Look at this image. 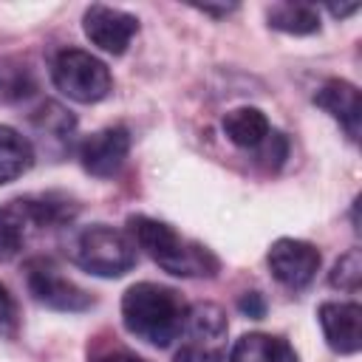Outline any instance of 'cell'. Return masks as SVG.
I'll return each mask as SVG.
<instances>
[{"label": "cell", "instance_id": "cell-1", "mask_svg": "<svg viewBox=\"0 0 362 362\" xmlns=\"http://www.w3.org/2000/svg\"><path fill=\"white\" fill-rule=\"evenodd\" d=\"M130 240L164 272L175 277H215L221 269V260L198 240H189L178 235L170 223L147 218V215H130L127 218Z\"/></svg>", "mask_w": 362, "mask_h": 362}, {"label": "cell", "instance_id": "cell-2", "mask_svg": "<svg viewBox=\"0 0 362 362\" xmlns=\"http://www.w3.org/2000/svg\"><path fill=\"white\" fill-rule=\"evenodd\" d=\"M187 311L189 308L178 291L158 283H136L122 297L124 328L156 348H167L184 331Z\"/></svg>", "mask_w": 362, "mask_h": 362}, {"label": "cell", "instance_id": "cell-3", "mask_svg": "<svg viewBox=\"0 0 362 362\" xmlns=\"http://www.w3.org/2000/svg\"><path fill=\"white\" fill-rule=\"evenodd\" d=\"M74 204L59 195L14 198L0 206V263L14 260L34 232L71 221Z\"/></svg>", "mask_w": 362, "mask_h": 362}, {"label": "cell", "instance_id": "cell-4", "mask_svg": "<svg viewBox=\"0 0 362 362\" xmlns=\"http://www.w3.org/2000/svg\"><path fill=\"white\" fill-rule=\"evenodd\" d=\"M71 257L96 277H122L136 266V243L107 223H93L74 238Z\"/></svg>", "mask_w": 362, "mask_h": 362}, {"label": "cell", "instance_id": "cell-5", "mask_svg": "<svg viewBox=\"0 0 362 362\" xmlns=\"http://www.w3.org/2000/svg\"><path fill=\"white\" fill-rule=\"evenodd\" d=\"M51 79L62 96H68L79 105L102 102L113 90V76H110L107 65L82 48L59 51L51 62Z\"/></svg>", "mask_w": 362, "mask_h": 362}, {"label": "cell", "instance_id": "cell-6", "mask_svg": "<svg viewBox=\"0 0 362 362\" xmlns=\"http://www.w3.org/2000/svg\"><path fill=\"white\" fill-rule=\"evenodd\" d=\"M25 288L40 305L54 311H88L93 305V297L68 280L48 257H31L25 263Z\"/></svg>", "mask_w": 362, "mask_h": 362}, {"label": "cell", "instance_id": "cell-7", "mask_svg": "<svg viewBox=\"0 0 362 362\" xmlns=\"http://www.w3.org/2000/svg\"><path fill=\"white\" fill-rule=\"evenodd\" d=\"M187 342L178 348L173 362H221L223 359V337L226 317L212 303H198L187 311L184 322Z\"/></svg>", "mask_w": 362, "mask_h": 362}, {"label": "cell", "instance_id": "cell-8", "mask_svg": "<svg viewBox=\"0 0 362 362\" xmlns=\"http://www.w3.org/2000/svg\"><path fill=\"white\" fill-rule=\"evenodd\" d=\"M269 269L274 274L277 283H283L286 288L297 291V288H305L317 269H320V249L308 240H297V238H280L272 243L269 249Z\"/></svg>", "mask_w": 362, "mask_h": 362}, {"label": "cell", "instance_id": "cell-9", "mask_svg": "<svg viewBox=\"0 0 362 362\" xmlns=\"http://www.w3.org/2000/svg\"><path fill=\"white\" fill-rule=\"evenodd\" d=\"M82 28L96 48H102L107 54H124L130 40L139 31V20L122 8H110V6L96 3V6L85 8Z\"/></svg>", "mask_w": 362, "mask_h": 362}, {"label": "cell", "instance_id": "cell-10", "mask_svg": "<svg viewBox=\"0 0 362 362\" xmlns=\"http://www.w3.org/2000/svg\"><path fill=\"white\" fill-rule=\"evenodd\" d=\"M130 150V136L124 127H105L93 136H88L79 144V161L85 173L96 178H110L122 170Z\"/></svg>", "mask_w": 362, "mask_h": 362}, {"label": "cell", "instance_id": "cell-11", "mask_svg": "<svg viewBox=\"0 0 362 362\" xmlns=\"http://www.w3.org/2000/svg\"><path fill=\"white\" fill-rule=\"evenodd\" d=\"M320 325L325 342L337 354H356L362 345V308L356 303H322Z\"/></svg>", "mask_w": 362, "mask_h": 362}, {"label": "cell", "instance_id": "cell-12", "mask_svg": "<svg viewBox=\"0 0 362 362\" xmlns=\"http://www.w3.org/2000/svg\"><path fill=\"white\" fill-rule=\"evenodd\" d=\"M314 102L331 113L348 133L351 141L359 139V122H362V99H359V90L356 85L345 82V79H328L317 93H314Z\"/></svg>", "mask_w": 362, "mask_h": 362}, {"label": "cell", "instance_id": "cell-13", "mask_svg": "<svg viewBox=\"0 0 362 362\" xmlns=\"http://www.w3.org/2000/svg\"><path fill=\"white\" fill-rule=\"evenodd\" d=\"M226 362H297L294 348L272 334H243Z\"/></svg>", "mask_w": 362, "mask_h": 362}, {"label": "cell", "instance_id": "cell-14", "mask_svg": "<svg viewBox=\"0 0 362 362\" xmlns=\"http://www.w3.org/2000/svg\"><path fill=\"white\" fill-rule=\"evenodd\" d=\"M223 133L232 144L255 150L269 139V119L257 107H235L223 116Z\"/></svg>", "mask_w": 362, "mask_h": 362}, {"label": "cell", "instance_id": "cell-15", "mask_svg": "<svg viewBox=\"0 0 362 362\" xmlns=\"http://www.w3.org/2000/svg\"><path fill=\"white\" fill-rule=\"evenodd\" d=\"M31 164H34L31 141L20 136L14 127L0 124V184L20 178Z\"/></svg>", "mask_w": 362, "mask_h": 362}, {"label": "cell", "instance_id": "cell-16", "mask_svg": "<svg viewBox=\"0 0 362 362\" xmlns=\"http://www.w3.org/2000/svg\"><path fill=\"white\" fill-rule=\"evenodd\" d=\"M269 25L286 34L320 31V8L308 3H277L269 8Z\"/></svg>", "mask_w": 362, "mask_h": 362}, {"label": "cell", "instance_id": "cell-17", "mask_svg": "<svg viewBox=\"0 0 362 362\" xmlns=\"http://www.w3.org/2000/svg\"><path fill=\"white\" fill-rule=\"evenodd\" d=\"M359 280H362V257H359V249H351L334 263V269L328 274V283L339 291L354 294V291H359Z\"/></svg>", "mask_w": 362, "mask_h": 362}, {"label": "cell", "instance_id": "cell-18", "mask_svg": "<svg viewBox=\"0 0 362 362\" xmlns=\"http://www.w3.org/2000/svg\"><path fill=\"white\" fill-rule=\"evenodd\" d=\"M20 331V311H17V303L14 297L8 294V288L0 283V337H17Z\"/></svg>", "mask_w": 362, "mask_h": 362}, {"label": "cell", "instance_id": "cell-19", "mask_svg": "<svg viewBox=\"0 0 362 362\" xmlns=\"http://www.w3.org/2000/svg\"><path fill=\"white\" fill-rule=\"evenodd\" d=\"M90 362H147V359L136 356V354H133V351H127V348H105V351L93 354V359H90Z\"/></svg>", "mask_w": 362, "mask_h": 362}, {"label": "cell", "instance_id": "cell-20", "mask_svg": "<svg viewBox=\"0 0 362 362\" xmlns=\"http://www.w3.org/2000/svg\"><path fill=\"white\" fill-rule=\"evenodd\" d=\"M238 308L243 311V314H249V317H263L266 314V303H263V297L257 294V291H246L243 297H240V303H238Z\"/></svg>", "mask_w": 362, "mask_h": 362}, {"label": "cell", "instance_id": "cell-21", "mask_svg": "<svg viewBox=\"0 0 362 362\" xmlns=\"http://www.w3.org/2000/svg\"><path fill=\"white\" fill-rule=\"evenodd\" d=\"M198 11H204V14H215V17H223V14L235 11V6H198Z\"/></svg>", "mask_w": 362, "mask_h": 362}, {"label": "cell", "instance_id": "cell-22", "mask_svg": "<svg viewBox=\"0 0 362 362\" xmlns=\"http://www.w3.org/2000/svg\"><path fill=\"white\" fill-rule=\"evenodd\" d=\"M359 6L354 3V6H328V11L334 14V17H348V14H354Z\"/></svg>", "mask_w": 362, "mask_h": 362}]
</instances>
